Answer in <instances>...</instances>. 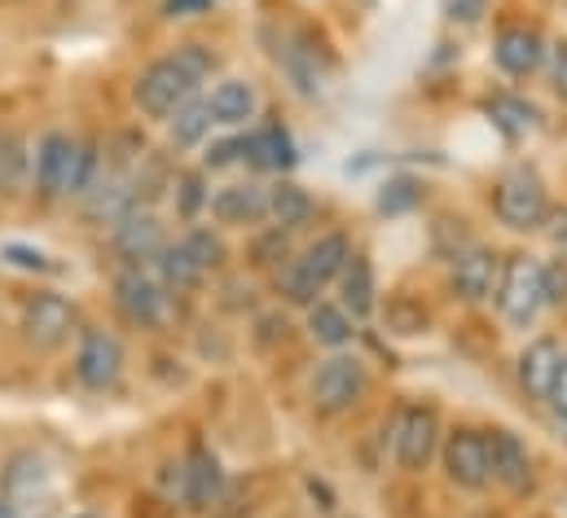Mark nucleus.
<instances>
[{
  "mask_svg": "<svg viewBox=\"0 0 567 518\" xmlns=\"http://www.w3.org/2000/svg\"><path fill=\"white\" fill-rule=\"evenodd\" d=\"M493 207H497V220H502L506 229H515V234H537V229H546V220H550V194H546V180L537 176V167H528V163L511 167V172L497 180Z\"/></svg>",
  "mask_w": 567,
  "mask_h": 518,
  "instance_id": "7ed1b4c3",
  "label": "nucleus"
},
{
  "mask_svg": "<svg viewBox=\"0 0 567 518\" xmlns=\"http://www.w3.org/2000/svg\"><path fill=\"white\" fill-rule=\"evenodd\" d=\"M488 13V0H444V18L457 27H475Z\"/></svg>",
  "mask_w": 567,
  "mask_h": 518,
  "instance_id": "a19ab883",
  "label": "nucleus"
},
{
  "mask_svg": "<svg viewBox=\"0 0 567 518\" xmlns=\"http://www.w3.org/2000/svg\"><path fill=\"white\" fill-rule=\"evenodd\" d=\"M111 247H115V256L124 259V268L154 263L158 251L167 247V234H163V220L154 216V207H137V211H128L124 220H115Z\"/></svg>",
  "mask_w": 567,
  "mask_h": 518,
  "instance_id": "ddd939ff",
  "label": "nucleus"
},
{
  "mask_svg": "<svg viewBox=\"0 0 567 518\" xmlns=\"http://www.w3.org/2000/svg\"><path fill=\"white\" fill-rule=\"evenodd\" d=\"M0 518H22V515H18V506H9V501L0 497Z\"/></svg>",
  "mask_w": 567,
  "mask_h": 518,
  "instance_id": "a18cd8bd",
  "label": "nucleus"
},
{
  "mask_svg": "<svg viewBox=\"0 0 567 518\" xmlns=\"http://www.w3.org/2000/svg\"><path fill=\"white\" fill-rule=\"evenodd\" d=\"M308 312V334H312V343H321V348H330V352H348V343L357 339V321L348 317V308L339 303V299H317L312 308H303Z\"/></svg>",
  "mask_w": 567,
  "mask_h": 518,
  "instance_id": "b1692460",
  "label": "nucleus"
},
{
  "mask_svg": "<svg viewBox=\"0 0 567 518\" xmlns=\"http://www.w3.org/2000/svg\"><path fill=\"white\" fill-rule=\"evenodd\" d=\"M71 154H75V136H66V132H44V136L35 141L31 180H35V198H40V203H62V198H66Z\"/></svg>",
  "mask_w": 567,
  "mask_h": 518,
  "instance_id": "9b49d317",
  "label": "nucleus"
},
{
  "mask_svg": "<svg viewBox=\"0 0 567 518\" xmlns=\"http://www.w3.org/2000/svg\"><path fill=\"white\" fill-rule=\"evenodd\" d=\"M234 163H243V132L220 136V141H212V145L203 149V172H225V167H234Z\"/></svg>",
  "mask_w": 567,
  "mask_h": 518,
  "instance_id": "e433bc0d",
  "label": "nucleus"
},
{
  "mask_svg": "<svg viewBox=\"0 0 567 518\" xmlns=\"http://www.w3.org/2000/svg\"><path fill=\"white\" fill-rule=\"evenodd\" d=\"M440 466L444 479L462 493H484L493 484V462H488V431L480 426H457L440 444Z\"/></svg>",
  "mask_w": 567,
  "mask_h": 518,
  "instance_id": "423d86ee",
  "label": "nucleus"
},
{
  "mask_svg": "<svg viewBox=\"0 0 567 518\" xmlns=\"http://www.w3.org/2000/svg\"><path fill=\"white\" fill-rule=\"evenodd\" d=\"M546 272V308H567V259L542 263Z\"/></svg>",
  "mask_w": 567,
  "mask_h": 518,
  "instance_id": "4c0bfd02",
  "label": "nucleus"
},
{
  "mask_svg": "<svg viewBox=\"0 0 567 518\" xmlns=\"http://www.w3.org/2000/svg\"><path fill=\"white\" fill-rule=\"evenodd\" d=\"M564 365V348L555 339H533L524 352H519V387L528 391L533 400H550V387H555V374Z\"/></svg>",
  "mask_w": 567,
  "mask_h": 518,
  "instance_id": "412c9836",
  "label": "nucleus"
},
{
  "mask_svg": "<svg viewBox=\"0 0 567 518\" xmlns=\"http://www.w3.org/2000/svg\"><path fill=\"white\" fill-rule=\"evenodd\" d=\"M303 263V272L326 290V286H334V277L343 272V263L352 259V238L348 234H339V229H330V234H321L317 242H308L303 247V256H295Z\"/></svg>",
  "mask_w": 567,
  "mask_h": 518,
  "instance_id": "5701e85b",
  "label": "nucleus"
},
{
  "mask_svg": "<svg viewBox=\"0 0 567 518\" xmlns=\"http://www.w3.org/2000/svg\"><path fill=\"white\" fill-rule=\"evenodd\" d=\"M49 493V470L35 453H18L4 470V501L9 506H27V501H44Z\"/></svg>",
  "mask_w": 567,
  "mask_h": 518,
  "instance_id": "a878e982",
  "label": "nucleus"
},
{
  "mask_svg": "<svg viewBox=\"0 0 567 518\" xmlns=\"http://www.w3.org/2000/svg\"><path fill=\"white\" fill-rule=\"evenodd\" d=\"M115 308L137 330H163L167 325V290L145 268H120L115 272Z\"/></svg>",
  "mask_w": 567,
  "mask_h": 518,
  "instance_id": "0eeeda50",
  "label": "nucleus"
},
{
  "mask_svg": "<svg viewBox=\"0 0 567 518\" xmlns=\"http://www.w3.org/2000/svg\"><path fill=\"white\" fill-rule=\"evenodd\" d=\"M278 66L286 71V80L295 84L299 97H321V89H326V66H321V58H317V49H312L308 35L290 31V35L278 40Z\"/></svg>",
  "mask_w": 567,
  "mask_h": 518,
  "instance_id": "f3484780",
  "label": "nucleus"
},
{
  "mask_svg": "<svg viewBox=\"0 0 567 518\" xmlns=\"http://www.w3.org/2000/svg\"><path fill=\"white\" fill-rule=\"evenodd\" d=\"M370 391V370L361 356L352 352H334L330 361L317 365L312 383H308V400L321 417H339V413H352Z\"/></svg>",
  "mask_w": 567,
  "mask_h": 518,
  "instance_id": "20e7f679",
  "label": "nucleus"
},
{
  "mask_svg": "<svg viewBox=\"0 0 567 518\" xmlns=\"http://www.w3.org/2000/svg\"><path fill=\"white\" fill-rule=\"evenodd\" d=\"M75 379L89 391H111L124 379V343L102 325H84L75 343Z\"/></svg>",
  "mask_w": 567,
  "mask_h": 518,
  "instance_id": "6e6552de",
  "label": "nucleus"
},
{
  "mask_svg": "<svg viewBox=\"0 0 567 518\" xmlns=\"http://www.w3.org/2000/svg\"><path fill=\"white\" fill-rule=\"evenodd\" d=\"M181 247L194 256V263L212 277V272H220L225 268V259H229V247H225V238L216 234V229H207V225H198V229H189L185 238H181Z\"/></svg>",
  "mask_w": 567,
  "mask_h": 518,
  "instance_id": "2f4dec72",
  "label": "nucleus"
},
{
  "mask_svg": "<svg viewBox=\"0 0 567 518\" xmlns=\"http://www.w3.org/2000/svg\"><path fill=\"white\" fill-rule=\"evenodd\" d=\"M497 312L511 330H528L542 308H546V272H542V259L533 256H506L502 259V277H497Z\"/></svg>",
  "mask_w": 567,
  "mask_h": 518,
  "instance_id": "f03ea898",
  "label": "nucleus"
},
{
  "mask_svg": "<svg viewBox=\"0 0 567 518\" xmlns=\"http://www.w3.org/2000/svg\"><path fill=\"white\" fill-rule=\"evenodd\" d=\"M546 71H550V89L567 102V40H555L546 49Z\"/></svg>",
  "mask_w": 567,
  "mask_h": 518,
  "instance_id": "ea45409f",
  "label": "nucleus"
},
{
  "mask_svg": "<svg viewBox=\"0 0 567 518\" xmlns=\"http://www.w3.org/2000/svg\"><path fill=\"white\" fill-rule=\"evenodd\" d=\"M207 211H212L216 225H229V229L260 225V220H269V185H256V180L220 185V189L207 198Z\"/></svg>",
  "mask_w": 567,
  "mask_h": 518,
  "instance_id": "2eb2a0df",
  "label": "nucleus"
},
{
  "mask_svg": "<svg viewBox=\"0 0 567 518\" xmlns=\"http://www.w3.org/2000/svg\"><path fill=\"white\" fill-rule=\"evenodd\" d=\"M71 518H106V515H93V510H84V515H71Z\"/></svg>",
  "mask_w": 567,
  "mask_h": 518,
  "instance_id": "49530a36",
  "label": "nucleus"
},
{
  "mask_svg": "<svg viewBox=\"0 0 567 518\" xmlns=\"http://www.w3.org/2000/svg\"><path fill=\"white\" fill-rule=\"evenodd\" d=\"M286 259H290V234L286 229H265V234H256V242H251V263L256 268H282Z\"/></svg>",
  "mask_w": 567,
  "mask_h": 518,
  "instance_id": "f704fd0d",
  "label": "nucleus"
},
{
  "mask_svg": "<svg viewBox=\"0 0 567 518\" xmlns=\"http://www.w3.org/2000/svg\"><path fill=\"white\" fill-rule=\"evenodd\" d=\"M163 13L167 18H198V13H212V0H167Z\"/></svg>",
  "mask_w": 567,
  "mask_h": 518,
  "instance_id": "79ce46f5",
  "label": "nucleus"
},
{
  "mask_svg": "<svg viewBox=\"0 0 567 518\" xmlns=\"http://www.w3.org/2000/svg\"><path fill=\"white\" fill-rule=\"evenodd\" d=\"M97 167H102V145L93 136L75 141V154H71V180H66V198H84L97 180Z\"/></svg>",
  "mask_w": 567,
  "mask_h": 518,
  "instance_id": "7c9ffc66",
  "label": "nucleus"
},
{
  "mask_svg": "<svg viewBox=\"0 0 567 518\" xmlns=\"http://www.w3.org/2000/svg\"><path fill=\"white\" fill-rule=\"evenodd\" d=\"M278 294H282L290 308H312V303H317L326 290H321V286H317V281L303 272V263H299V259L290 256L282 268H278Z\"/></svg>",
  "mask_w": 567,
  "mask_h": 518,
  "instance_id": "473e14b6",
  "label": "nucleus"
},
{
  "mask_svg": "<svg viewBox=\"0 0 567 518\" xmlns=\"http://www.w3.org/2000/svg\"><path fill=\"white\" fill-rule=\"evenodd\" d=\"M216 71V53L203 49V44H181L176 53L150 62L137 84H133V102L145 120H158L167 124L185 102L198 97V84Z\"/></svg>",
  "mask_w": 567,
  "mask_h": 518,
  "instance_id": "f257e3e1",
  "label": "nucleus"
},
{
  "mask_svg": "<svg viewBox=\"0 0 567 518\" xmlns=\"http://www.w3.org/2000/svg\"><path fill=\"white\" fill-rule=\"evenodd\" d=\"M440 413L435 404H401L392 417V457L405 475H423L431 457L440 453Z\"/></svg>",
  "mask_w": 567,
  "mask_h": 518,
  "instance_id": "39448f33",
  "label": "nucleus"
},
{
  "mask_svg": "<svg viewBox=\"0 0 567 518\" xmlns=\"http://www.w3.org/2000/svg\"><path fill=\"white\" fill-rule=\"evenodd\" d=\"M497 277H502V259H497V251H488V247H480V242H471L466 251H457V256L449 259V286H453V294H457L462 303H484V299H493Z\"/></svg>",
  "mask_w": 567,
  "mask_h": 518,
  "instance_id": "4468645a",
  "label": "nucleus"
},
{
  "mask_svg": "<svg viewBox=\"0 0 567 518\" xmlns=\"http://www.w3.org/2000/svg\"><path fill=\"white\" fill-rule=\"evenodd\" d=\"M334 286H339V303L348 308L352 321H370L379 312V277H374L370 256L352 251V259L343 263V272L334 277Z\"/></svg>",
  "mask_w": 567,
  "mask_h": 518,
  "instance_id": "a211bd4d",
  "label": "nucleus"
},
{
  "mask_svg": "<svg viewBox=\"0 0 567 518\" xmlns=\"http://www.w3.org/2000/svg\"><path fill=\"white\" fill-rule=\"evenodd\" d=\"M27 176H31V145H27V136L18 128H0V194L4 198L22 194Z\"/></svg>",
  "mask_w": 567,
  "mask_h": 518,
  "instance_id": "bb28decb",
  "label": "nucleus"
},
{
  "mask_svg": "<svg viewBox=\"0 0 567 518\" xmlns=\"http://www.w3.org/2000/svg\"><path fill=\"white\" fill-rule=\"evenodd\" d=\"M212 128H216V120H212L207 102L194 97V102H185V106L167 120V141H172V149H194V145L207 141V132Z\"/></svg>",
  "mask_w": 567,
  "mask_h": 518,
  "instance_id": "cd10ccee",
  "label": "nucleus"
},
{
  "mask_svg": "<svg viewBox=\"0 0 567 518\" xmlns=\"http://www.w3.org/2000/svg\"><path fill=\"white\" fill-rule=\"evenodd\" d=\"M0 256L9 259L13 268H27V272H53L49 256H44V251H35V247H18V242H9Z\"/></svg>",
  "mask_w": 567,
  "mask_h": 518,
  "instance_id": "58836bf2",
  "label": "nucleus"
},
{
  "mask_svg": "<svg viewBox=\"0 0 567 518\" xmlns=\"http://www.w3.org/2000/svg\"><path fill=\"white\" fill-rule=\"evenodd\" d=\"M383 325L392 334H401V339H419V334H426V325H431V312H426L414 294H388Z\"/></svg>",
  "mask_w": 567,
  "mask_h": 518,
  "instance_id": "c756f323",
  "label": "nucleus"
},
{
  "mask_svg": "<svg viewBox=\"0 0 567 518\" xmlns=\"http://www.w3.org/2000/svg\"><path fill=\"white\" fill-rule=\"evenodd\" d=\"M484 111H488V120L497 124V128L506 132L511 141L515 136H528V132L537 128V106L533 102H524V97H511V93H497V97H488L484 102Z\"/></svg>",
  "mask_w": 567,
  "mask_h": 518,
  "instance_id": "c85d7f7f",
  "label": "nucleus"
},
{
  "mask_svg": "<svg viewBox=\"0 0 567 518\" xmlns=\"http://www.w3.org/2000/svg\"><path fill=\"white\" fill-rule=\"evenodd\" d=\"M225 488H229V475H225L220 457L207 444H189V453L181 457V506L212 510V506H220Z\"/></svg>",
  "mask_w": 567,
  "mask_h": 518,
  "instance_id": "9d476101",
  "label": "nucleus"
},
{
  "mask_svg": "<svg viewBox=\"0 0 567 518\" xmlns=\"http://www.w3.org/2000/svg\"><path fill=\"white\" fill-rule=\"evenodd\" d=\"M419 203H423V185L410 180V176L388 180L383 194H379V211H388V216H405V211H414Z\"/></svg>",
  "mask_w": 567,
  "mask_h": 518,
  "instance_id": "c9c22d12",
  "label": "nucleus"
},
{
  "mask_svg": "<svg viewBox=\"0 0 567 518\" xmlns=\"http://www.w3.org/2000/svg\"><path fill=\"white\" fill-rule=\"evenodd\" d=\"M269 220H274L278 229H286V234H299V229H308V225L317 220V203H312V194H308L303 185L278 176V180L269 185Z\"/></svg>",
  "mask_w": 567,
  "mask_h": 518,
  "instance_id": "4be33fe9",
  "label": "nucleus"
},
{
  "mask_svg": "<svg viewBox=\"0 0 567 518\" xmlns=\"http://www.w3.org/2000/svg\"><path fill=\"white\" fill-rule=\"evenodd\" d=\"M550 404H555V413L567 422V356L564 365H559V374H555V387H550Z\"/></svg>",
  "mask_w": 567,
  "mask_h": 518,
  "instance_id": "37998d69",
  "label": "nucleus"
},
{
  "mask_svg": "<svg viewBox=\"0 0 567 518\" xmlns=\"http://www.w3.org/2000/svg\"><path fill=\"white\" fill-rule=\"evenodd\" d=\"M75 321H80L75 303H71L66 294H53V290H40V294H31V299L22 303V334H27V343L40 348V352L62 348V343L75 334Z\"/></svg>",
  "mask_w": 567,
  "mask_h": 518,
  "instance_id": "1a4fd4ad",
  "label": "nucleus"
},
{
  "mask_svg": "<svg viewBox=\"0 0 567 518\" xmlns=\"http://www.w3.org/2000/svg\"><path fill=\"white\" fill-rule=\"evenodd\" d=\"M295 141H290V132L282 124H260V128H251L243 136V163H251L256 172H278L286 176L290 167H295Z\"/></svg>",
  "mask_w": 567,
  "mask_h": 518,
  "instance_id": "6ab92c4d",
  "label": "nucleus"
},
{
  "mask_svg": "<svg viewBox=\"0 0 567 518\" xmlns=\"http://www.w3.org/2000/svg\"><path fill=\"white\" fill-rule=\"evenodd\" d=\"M546 229H550V242H555V247L567 256V207H564V211H550Z\"/></svg>",
  "mask_w": 567,
  "mask_h": 518,
  "instance_id": "c03bdc74",
  "label": "nucleus"
},
{
  "mask_svg": "<svg viewBox=\"0 0 567 518\" xmlns=\"http://www.w3.org/2000/svg\"><path fill=\"white\" fill-rule=\"evenodd\" d=\"M154 272H158V286L167 290V294H198L203 290V281H207V272L194 263V256L181 247V238L176 242H167L158 259H154Z\"/></svg>",
  "mask_w": 567,
  "mask_h": 518,
  "instance_id": "393cba45",
  "label": "nucleus"
},
{
  "mask_svg": "<svg viewBox=\"0 0 567 518\" xmlns=\"http://www.w3.org/2000/svg\"><path fill=\"white\" fill-rule=\"evenodd\" d=\"M172 189H176V211H181V220H194L198 211H207L212 189H203V172H181V176L172 180Z\"/></svg>",
  "mask_w": 567,
  "mask_h": 518,
  "instance_id": "72a5a7b5",
  "label": "nucleus"
},
{
  "mask_svg": "<svg viewBox=\"0 0 567 518\" xmlns=\"http://www.w3.org/2000/svg\"><path fill=\"white\" fill-rule=\"evenodd\" d=\"M203 102H207V111H212V120H216L220 128H243V124H251L256 111H260L256 84H251V80H238V75L220 80Z\"/></svg>",
  "mask_w": 567,
  "mask_h": 518,
  "instance_id": "aec40b11",
  "label": "nucleus"
},
{
  "mask_svg": "<svg viewBox=\"0 0 567 518\" xmlns=\"http://www.w3.org/2000/svg\"><path fill=\"white\" fill-rule=\"evenodd\" d=\"M488 462H493V484H502L511 497H524L533 493V479H537V462H533V448L524 435L515 431H488Z\"/></svg>",
  "mask_w": 567,
  "mask_h": 518,
  "instance_id": "f8f14e48",
  "label": "nucleus"
},
{
  "mask_svg": "<svg viewBox=\"0 0 567 518\" xmlns=\"http://www.w3.org/2000/svg\"><path fill=\"white\" fill-rule=\"evenodd\" d=\"M493 62H497L511 80H528L533 71L546 66V44H542V35H537L533 27H506V31H497V40H493Z\"/></svg>",
  "mask_w": 567,
  "mask_h": 518,
  "instance_id": "dca6fc26",
  "label": "nucleus"
}]
</instances>
